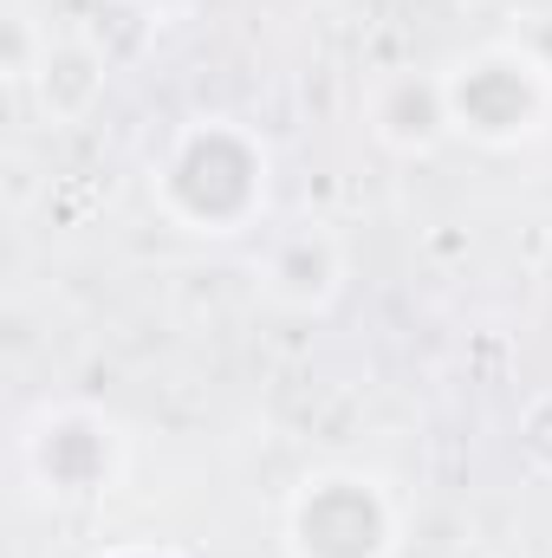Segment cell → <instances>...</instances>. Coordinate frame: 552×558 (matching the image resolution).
Instances as JSON below:
<instances>
[{
  "mask_svg": "<svg viewBox=\"0 0 552 558\" xmlns=\"http://www.w3.org/2000/svg\"><path fill=\"white\" fill-rule=\"evenodd\" d=\"M149 202L189 241H241L274 208V143L228 111L189 118L149 162Z\"/></svg>",
  "mask_w": 552,
  "mask_h": 558,
  "instance_id": "1",
  "label": "cell"
},
{
  "mask_svg": "<svg viewBox=\"0 0 552 558\" xmlns=\"http://www.w3.org/2000/svg\"><path fill=\"white\" fill-rule=\"evenodd\" d=\"M124 474H131V428L105 403L52 397V403H33L13 428V481L26 500L52 513H85L111 500Z\"/></svg>",
  "mask_w": 552,
  "mask_h": 558,
  "instance_id": "2",
  "label": "cell"
},
{
  "mask_svg": "<svg viewBox=\"0 0 552 558\" xmlns=\"http://www.w3.org/2000/svg\"><path fill=\"white\" fill-rule=\"evenodd\" d=\"M410 507L391 474L358 461H325L292 481L279 507L286 558H404Z\"/></svg>",
  "mask_w": 552,
  "mask_h": 558,
  "instance_id": "3",
  "label": "cell"
},
{
  "mask_svg": "<svg viewBox=\"0 0 552 558\" xmlns=\"http://www.w3.org/2000/svg\"><path fill=\"white\" fill-rule=\"evenodd\" d=\"M442 92H448L455 137L475 149L507 156V149H533L552 131V78L507 33L442 59Z\"/></svg>",
  "mask_w": 552,
  "mask_h": 558,
  "instance_id": "4",
  "label": "cell"
},
{
  "mask_svg": "<svg viewBox=\"0 0 552 558\" xmlns=\"http://www.w3.org/2000/svg\"><path fill=\"white\" fill-rule=\"evenodd\" d=\"M254 286L286 318H325L351 286V247L332 221H292V228L267 234V247L254 260Z\"/></svg>",
  "mask_w": 552,
  "mask_h": 558,
  "instance_id": "5",
  "label": "cell"
},
{
  "mask_svg": "<svg viewBox=\"0 0 552 558\" xmlns=\"http://www.w3.org/2000/svg\"><path fill=\"white\" fill-rule=\"evenodd\" d=\"M364 131L397 162H429L455 143L442 65H384L364 78Z\"/></svg>",
  "mask_w": 552,
  "mask_h": 558,
  "instance_id": "6",
  "label": "cell"
},
{
  "mask_svg": "<svg viewBox=\"0 0 552 558\" xmlns=\"http://www.w3.org/2000/svg\"><path fill=\"white\" fill-rule=\"evenodd\" d=\"M111 72H118V59L105 52V39L85 33V26H65V33H46V46H39V59H33L20 92L33 98V111L52 131H72V124H85L105 105Z\"/></svg>",
  "mask_w": 552,
  "mask_h": 558,
  "instance_id": "7",
  "label": "cell"
},
{
  "mask_svg": "<svg viewBox=\"0 0 552 558\" xmlns=\"http://www.w3.org/2000/svg\"><path fill=\"white\" fill-rule=\"evenodd\" d=\"M514 454H520V468L533 481L552 487V390H533L520 403V416H514Z\"/></svg>",
  "mask_w": 552,
  "mask_h": 558,
  "instance_id": "8",
  "label": "cell"
},
{
  "mask_svg": "<svg viewBox=\"0 0 552 558\" xmlns=\"http://www.w3.org/2000/svg\"><path fill=\"white\" fill-rule=\"evenodd\" d=\"M507 39H514V46H520V52L552 78V0L547 7H520V20L507 26Z\"/></svg>",
  "mask_w": 552,
  "mask_h": 558,
  "instance_id": "9",
  "label": "cell"
},
{
  "mask_svg": "<svg viewBox=\"0 0 552 558\" xmlns=\"http://www.w3.org/2000/svg\"><path fill=\"white\" fill-rule=\"evenodd\" d=\"M124 13H137V20H149V26H163V20H176V13H189L195 0H118Z\"/></svg>",
  "mask_w": 552,
  "mask_h": 558,
  "instance_id": "10",
  "label": "cell"
},
{
  "mask_svg": "<svg viewBox=\"0 0 552 558\" xmlns=\"http://www.w3.org/2000/svg\"><path fill=\"white\" fill-rule=\"evenodd\" d=\"M98 558H189V553H176V546H149V539H124V546H105Z\"/></svg>",
  "mask_w": 552,
  "mask_h": 558,
  "instance_id": "11",
  "label": "cell"
}]
</instances>
